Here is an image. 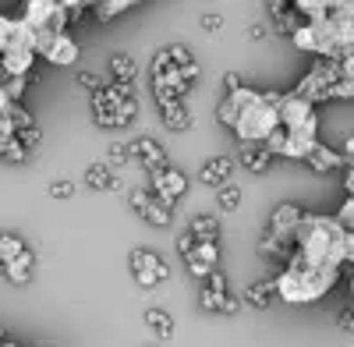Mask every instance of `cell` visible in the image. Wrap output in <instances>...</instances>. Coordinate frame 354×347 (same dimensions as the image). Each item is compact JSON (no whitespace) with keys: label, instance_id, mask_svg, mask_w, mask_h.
<instances>
[{"label":"cell","instance_id":"obj_1","mask_svg":"<svg viewBox=\"0 0 354 347\" xmlns=\"http://www.w3.org/2000/svg\"><path fill=\"white\" fill-rule=\"evenodd\" d=\"M337 280H340L337 270H312L301 263H287L273 276V287H277V298H283L290 305H312L319 298H326Z\"/></svg>","mask_w":354,"mask_h":347},{"label":"cell","instance_id":"obj_2","mask_svg":"<svg viewBox=\"0 0 354 347\" xmlns=\"http://www.w3.org/2000/svg\"><path fill=\"white\" fill-rule=\"evenodd\" d=\"M280 128V113H277V106H270L262 100V93H259V100L255 103H248L241 113H238V121H234V138L241 142V146H262L266 138H270L273 131Z\"/></svg>","mask_w":354,"mask_h":347},{"label":"cell","instance_id":"obj_3","mask_svg":"<svg viewBox=\"0 0 354 347\" xmlns=\"http://www.w3.org/2000/svg\"><path fill=\"white\" fill-rule=\"evenodd\" d=\"M18 18L32 32H68V25H71L64 0H28Z\"/></svg>","mask_w":354,"mask_h":347},{"label":"cell","instance_id":"obj_4","mask_svg":"<svg viewBox=\"0 0 354 347\" xmlns=\"http://www.w3.org/2000/svg\"><path fill=\"white\" fill-rule=\"evenodd\" d=\"M337 82H340V64H333V61H315V68H312L298 85H294L290 96H298V100L319 106V103L330 100V89H333Z\"/></svg>","mask_w":354,"mask_h":347},{"label":"cell","instance_id":"obj_5","mask_svg":"<svg viewBox=\"0 0 354 347\" xmlns=\"http://www.w3.org/2000/svg\"><path fill=\"white\" fill-rule=\"evenodd\" d=\"M78 39L71 32H36V57L57 64V68H71L78 61Z\"/></svg>","mask_w":354,"mask_h":347},{"label":"cell","instance_id":"obj_6","mask_svg":"<svg viewBox=\"0 0 354 347\" xmlns=\"http://www.w3.org/2000/svg\"><path fill=\"white\" fill-rule=\"evenodd\" d=\"M128 263H131V273H135V283L145 287V291H153V287H160L163 280H170V266H167V259L149 252V248H131L128 255Z\"/></svg>","mask_w":354,"mask_h":347},{"label":"cell","instance_id":"obj_7","mask_svg":"<svg viewBox=\"0 0 354 347\" xmlns=\"http://www.w3.org/2000/svg\"><path fill=\"white\" fill-rule=\"evenodd\" d=\"M149 178H153V198L163 209H174V202L188 191V178L181 170H174L170 163L160 167V170H149Z\"/></svg>","mask_w":354,"mask_h":347},{"label":"cell","instance_id":"obj_8","mask_svg":"<svg viewBox=\"0 0 354 347\" xmlns=\"http://www.w3.org/2000/svg\"><path fill=\"white\" fill-rule=\"evenodd\" d=\"M301 216L305 213L294 206V202H280V206L273 209V216H270V230H266V234H273L277 241H283V245L294 248V230H298Z\"/></svg>","mask_w":354,"mask_h":347},{"label":"cell","instance_id":"obj_9","mask_svg":"<svg viewBox=\"0 0 354 347\" xmlns=\"http://www.w3.org/2000/svg\"><path fill=\"white\" fill-rule=\"evenodd\" d=\"M128 202H131V209H135L145 223H149V227H170V209H163L145 188H131V191H128Z\"/></svg>","mask_w":354,"mask_h":347},{"label":"cell","instance_id":"obj_10","mask_svg":"<svg viewBox=\"0 0 354 347\" xmlns=\"http://www.w3.org/2000/svg\"><path fill=\"white\" fill-rule=\"evenodd\" d=\"M266 11H270V32H277V36H294V28L301 25V18L294 15V4H287V0H270V4H266Z\"/></svg>","mask_w":354,"mask_h":347},{"label":"cell","instance_id":"obj_11","mask_svg":"<svg viewBox=\"0 0 354 347\" xmlns=\"http://www.w3.org/2000/svg\"><path fill=\"white\" fill-rule=\"evenodd\" d=\"M36 71V53L32 50H4L0 53V75L4 78H28Z\"/></svg>","mask_w":354,"mask_h":347},{"label":"cell","instance_id":"obj_12","mask_svg":"<svg viewBox=\"0 0 354 347\" xmlns=\"http://www.w3.org/2000/svg\"><path fill=\"white\" fill-rule=\"evenodd\" d=\"M128 153H131V160H142L149 170L167 167V153H163V146H160L156 138H149V135H138V138H131V142H128Z\"/></svg>","mask_w":354,"mask_h":347},{"label":"cell","instance_id":"obj_13","mask_svg":"<svg viewBox=\"0 0 354 347\" xmlns=\"http://www.w3.org/2000/svg\"><path fill=\"white\" fill-rule=\"evenodd\" d=\"M305 163H308L315 174H330V170H340V167H347L344 153L330 149L326 142H315V146L308 149V156H305Z\"/></svg>","mask_w":354,"mask_h":347},{"label":"cell","instance_id":"obj_14","mask_svg":"<svg viewBox=\"0 0 354 347\" xmlns=\"http://www.w3.org/2000/svg\"><path fill=\"white\" fill-rule=\"evenodd\" d=\"M255 100H259V93H255V89H248V85H241L238 93H230V96L220 103V124H223V128H234L238 113H241L248 103H255Z\"/></svg>","mask_w":354,"mask_h":347},{"label":"cell","instance_id":"obj_15","mask_svg":"<svg viewBox=\"0 0 354 347\" xmlns=\"http://www.w3.org/2000/svg\"><path fill=\"white\" fill-rule=\"evenodd\" d=\"M188 263V270H192V276H198V280H205L213 270H216V263H220V248L216 245H195L192 248V255L185 259Z\"/></svg>","mask_w":354,"mask_h":347},{"label":"cell","instance_id":"obj_16","mask_svg":"<svg viewBox=\"0 0 354 347\" xmlns=\"http://www.w3.org/2000/svg\"><path fill=\"white\" fill-rule=\"evenodd\" d=\"M230 174H234V160H230V156H213V160H205V163H202L198 181H202V185H216V188H223V185H230Z\"/></svg>","mask_w":354,"mask_h":347},{"label":"cell","instance_id":"obj_17","mask_svg":"<svg viewBox=\"0 0 354 347\" xmlns=\"http://www.w3.org/2000/svg\"><path fill=\"white\" fill-rule=\"evenodd\" d=\"M85 185L96 188V191H121V188H124L121 174L110 170L106 163H93V167H88V170H85Z\"/></svg>","mask_w":354,"mask_h":347},{"label":"cell","instance_id":"obj_18","mask_svg":"<svg viewBox=\"0 0 354 347\" xmlns=\"http://www.w3.org/2000/svg\"><path fill=\"white\" fill-rule=\"evenodd\" d=\"M32 270H36V255H32V248H25L21 255L8 259V263L0 266V273H4L11 283H28V280H32Z\"/></svg>","mask_w":354,"mask_h":347},{"label":"cell","instance_id":"obj_19","mask_svg":"<svg viewBox=\"0 0 354 347\" xmlns=\"http://www.w3.org/2000/svg\"><path fill=\"white\" fill-rule=\"evenodd\" d=\"M188 234H192L195 245H216V238H220V220L209 216V213H195L192 223H188Z\"/></svg>","mask_w":354,"mask_h":347},{"label":"cell","instance_id":"obj_20","mask_svg":"<svg viewBox=\"0 0 354 347\" xmlns=\"http://www.w3.org/2000/svg\"><path fill=\"white\" fill-rule=\"evenodd\" d=\"M160 121H163V128L167 131H188L192 124H195V118H192V110L177 100V103H167V106H160Z\"/></svg>","mask_w":354,"mask_h":347},{"label":"cell","instance_id":"obj_21","mask_svg":"<svg viewBox=\"0 0 354 347\" xmlns=\"http://www.w3.org/2000/svg\"><path fill=\"white\" fill-rule=\"evenodd\" d=\"M198 305H202L205 312H220V315H234V312L241 308V301L234 298V294H216V291H209V287H202Z\"/></svg>","mask_w":354,"mask_h":347},{"label":"cell","instance_id":"obj_22","mask_svg":"<svg viewBox=\"0 0 354 347\" xmlns=\"http://www.w3.org/2000/svg\"><path fill=\"white\" fill-rule=\"evenodd\" d=\"M145 326L153 330V337H156V340H170V337L177 333V323H174V315H170L167 308H160V305L145 312Z\"/></svg>","mask_w":354,"mask_h":347},{"label":"cell","instance_id":"obj_23","mask_svg":"<svg viewBox=\"0 0 354 347\" xmlns=\"http://www.w3.org/2000/svg\"><path fill=\"white\" fill-rule=\"evenodd\" d=\"M110 75H113V82H121V85H131V82H135V75H138V64H135V57H131V53H124V50L110 53Z\"/></svg>","mask_w":354,"mask_h":347},{"label":"cell","instance_id":"obj_24","mask_svg":"<svg viewBox=\"0 0 354 347\" xmlns=\"http://www.w3.org/2000/svg\"><path fill=\"white\" fill-rule=\"evenodd\" d=\"M273 298H277L273 280H255V283H248V291H245V301H248L252 308H270Z\"/></svg>","mask_w":354,"mask_h":347},{"label":"cell","instance_id":"obj_25","mask_svg":"<svg viewBox=\"0 0 354 347\" xmlns=\"http://www.w3.org/2000/svg\"><path fill=\"white\" fill-rule=\"evenodd\" d=\"M238 160H241V167H248L252 174H266V170H270V163H273V156L266 153L262 146H241V149H238Z\"/></svg>","mask_w":354,"mask_h":347},{"label":"cell","instance_id":"obj_26","mask_svg":"<svg viewBox=\"0 0 354 347\" xmlns=\"http://www.w3.org/2000/svg\"><path fill=\"white\" fill-rule=\"evenodd\" d=\"M131 8H135V0H100V4H93L88 11H93L96 21H113L117 15H124Z\"/></svg>","mask_w":354,"mask_h":347},{"label":"cell","instance_id":"obj_27","mask_svg":"<svg viewBox=\"0 0 354 347\" xmlns=\"http://www.w3.org/2000/svg\"><path fill=\"white\" fill-rule=\"evenodd\" d=\"M216 206L223 209V213H234L241 206V188L238 185H223L220 191H216Z\"/></svg>","mask_w":354,"mask_h":347},{"label":"cell","instance_id":"obj_28","mask_svg":"<svg viewBox=\"0 0 354 347\" xmlns=\"http://www.w3.org/2000/svg\"><path fill=\"white\" fill-rule=\"evenodd\" d=\"M0 156L8 163H25L28 160V149H21L18 138H0Z\"/></svg>","mask_w":354,"mask_h":347},{"label":"cell","instance_id":"obj_29","mask_svg":"<svg viewBox=\"0 0 354 347\" xmlns=\"http://www.w3.org/2000/svg\"><path fill=\"white\" fill-rule=\"evenodd\" d=\"M28 245L18 238V234H0V263H8V259H15V255H21Z\"/></svg>","mask_w":354,"mask_h":347},{"label":"cell","instance_id":"obj_30","mask_svg":"<svg viewBox=\"0 0 354 347\" xmlns=\"http://www.w3.org/2000/svg\"><path fill=\"white\" fill-rule=\"evenodd\" d=\"M131 163V153H128V142H113V146L106 149V167H128Z\"/></svg>","mask_w":354,"mask_h":347},{"label":"cell","instance_id":"obj_31","mask_svg":"<svg viewBox=\"0 0 354 347\" xmlns=\"http://www.w3.org/2000/svg\"><path fill=\"white\" fill-rule=\"evenodd\" d=\"M15 138L21 142V149H28V153H32V149L39 146V142H43V131H39V124H32V128H21Z\"/></svg>","mask_w":354,"mask_h":347},{"label":"cell","instance_id":"obj_32","mask_svg":"<svg viewBox=\"0 0 354 347\" xmlns=\"http://www.w3.org/2000/svg\"><path fill=\"white\" fill-rule=\"evenodd\" d=\"M25 89H28V78H4V93H8L11 103H21Z\"/></svg>","mask_w":354,"mask_h":347},{"label":"cell","instance_id":"obj_33","mask_svg":"<svg viewBox=\"0 0 354 347\" xmlns=\"http://www.w3.org/2000/svg\"><path fill=\"white\" fill-rule=\"evenodd\" d=\"M135 113H138V103H135V96H131V100H124L121 106H117V128H128V124L135 121Z\"/></svg>","mask_w":354,"mask_h":347},{"label":"cell","instance_id":"obj_34","mask_svg":"<svg viewBox=\"0 0 354 347\" xmlns=\"http://www.w3.org/2000/svg\"><path fill=\"white\" fill-rule=\"evenodd\" d=\"M344 230H351V234H354V198H344V206H340V213L333 216Z\"/></svg>","mask_w":354,"mask_h":347},{"label":"cell","instance_id":"obj_35","mask_svg":"<svg viewBox=\"0 0 354 347\" xmlns=\"http://www.w3.org/2000/svg\"><path fill=\"white\" fill-rule=\"evenodd\" d=\"M75 82L82 85V89H85V93H100V89H103V85H106V82H103L100 75H93V71H78V78H75Z\"/></svg>","mask_w":354,"mask_h":347},{"label":"cell","instance_id":"obj_36","mask_svg":"<svg viewBox=\"0 0 354 347\" xmlns=\"http://www.w3.org/2000/svg\"><path fill=\"white\" fill-rule=\"evenodd\" d=\"M11 36H15V18L11 15H0V53L11 46Z\"/></svg>","mask_w":354,"mask_h":347},{"label":"cell","instance_id":"obj_37","mask_svg":"<svg viewBox=\"0 0 354 347\" xmlns=\"http://www.w3.org/2000/svg\"><path fill=\"white\" fill-rule=\"evenodd\" d=\"M202 287H209V291H216V294H230V283H227V276H223L220 270H213L209 276H205Z\"/></svg>","mask_w":354,"mask_h":347},{"label":"cell","instance_id":"obj_38","mask_svg":"<svg viewBox=\"0 0 354 347\" xmlns=\"http://www.w3.org/2000/svg\"><path fill=\"white\" fill-rule=\"evenodd\" d=\"M50 195H53V198H71V195H75V185H71V181H53V185H50Z\"/></svg>","mask_w":354,"mask_h":347},{"label":"cell","instance_id":"obj_39","mask_svg":"<svg viewBox=\"0 0 354 347\" xmlns=\"http://www.w3.org/2000/svg\"><path fill=\"white\" fill-rule=\"evenodd\" d=\"M248 39H255V43L259 39H270V25H266V21H252L248 25Z\"/></svg>","mask_w":354,"mask_h":347},{"label":"cell","instance_id":"obj_40","mask_svg":"<svg viewBox=\"0 0 354 347\" xmlns=\"http://www.w3.org/2000/svg\"><path fill=\"white\" fill-rule=\"evenodd\" d=\"M340 82H354V50L340 61Z\"/></svg>","mask_w":354,"mask_h":347},{"label":"cell","instance_id":"obj_41","mask_svg":"<svg viewBox=\"0 0 354 347\" xmlns=\"http://www.w3.org/2000/svg\"><path fill=\"white\" fill-rule=\"evenodd\" d=\"M337 326H340L344 333H354V312H351V308H344V312L337 315Z\"/></svg>","mask_w":354,"mask_h":347},{"label":"cell","instance_id":"obj_42","mask_svg":"<svg viewBox=\"0 0 354 347\" xmlns=\"http://www.w3.org/2000/svg\"><path fill=\"white\" fill-rule=\"evenodd\" d=\"M223 89H227V96H230V93H238V89H241V78L234 75V71H227V75H223Z\"/></svg>","mask_w":354,"mask_h":347},{"label":"cell","instance_id":"obj_43","mask_svg":"<svg viewBox=\"0 0 354 347\" xmlns=\"http://www.w3.org/2000/svg\"><path fill=\"white\" fill-rule=\"evenodd\" d=\"M192 248H195V241H192V234H188V230H185V234L177 238V252H181V255L188 259V255H192Z\"/></svg>","mask_w":354,"mask_h":347},{"label":"cell","instance_id":"obj_44","mask_svg":"<svg viewBox=\"0 0 354 347\" xmlns=\"http://www.w3.org/2000/svg\"><path fill=\"white\" fill-rule=\"evenodd\" d=\"M344 191H347V198H354V160L347 163V178H344Z\"/></svg>","mask_w":354,"mask_h":347},{"label":"cell","instance_id":"obj_45","mask_svg":"<svg viewBox=\"0 0 354 347\" xmlns=\"http://www.w3.org/2000/svg\"><path fill=\"white\" fill-rule=\"evenodd\" d=\"M202 25L209 28V32H216V28L223 25V15H202Z\"/></svg>","mask_w":354,"mask_h":347},{"label":"cell","instance_id":"obj_46","mask_svg":"<svg viewBox=\"0 0 354 347\" xmlns=\"http://www.w3.org/2000/svg\"><path fill=\"white\" fill-rule=\"evenodd\" d=\"M8 106H11V100H8V93H4V75H0V118L8 113Z\"/></svg>","mask_w":354,"mask_h":347},{"label":"cell","instance_id":"obj_47","mask_svg":"<svg viewBox=\"0 0 354 347\" xmlns=\"http://www.w3.org/2000/svg\"><path fill=\"white\" fill-rule=\"evenodd\" d=\"M347 283H351V294H354V266L347 270Z\"/></svg>","mask_w":354,"mask_h":347},{"label":"cell","instance_id":"obj_48","mask_svg":"<svg viewBox=\"0 0 354 347\" xmlns=\"http://www.w3.org/2000/svg\"><path fill=\"white\" fill-rule=\"evenodd\" d=\"M149 347H160V344H149Z\"/></svg>","mask_w":354,"mask_h":347},{"label":"cell","instance_id":"obj_49","mask_svg":"<svg viewBox=\"0 0 354 347\" xmlns=\"http://www.w3.org/2000/svg\"><path fill=\"white\" fill-rule=\"evenodd\" d=\"M0 266H4V263H0Z\"/></svg>","mask_w":354,"mask_h":347}]
</instances>
